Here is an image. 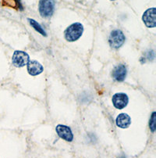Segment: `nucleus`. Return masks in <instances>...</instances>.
<instances>
[{
  "label": "nucleus",
  "mask_w": 156,
  "mask_h": 158,
  "mask_svg": "<svg viewBox=\"0 0 156 158\" xmlns=\"http://www.w3.org/2000/svg\"><path fill=\"white\" fill-rule=\"evenodd\" d=\"M126 37L121 30L116 29L111 31L109 38V46L114 49H118L124 44Z\"/></svg>",
  "instance_id": "nucleus-2"
},
{
  "label": "nucleus",
  "mask_w": 156,
  "mask_h": 158,
  "mask_svg": "<svg viewBox=\"0 0 156 158\" xmlns=\"http://www.w3.org/2000/svg\"><path fill=\"white\" fill-rule=\"evenodd\" d=\"M142 20L148 27H155L156 9L154 7L147 10L142 16Z\"/></svg>",
  "instance_id": "nucleus-6"
},
{
  "label": "nucleus",
  "mask_w": 156,
  "mask_h": 158,
  "mask_svg": "<svg viewBox=\"0 0 156 158\" xmlns=\"http://www.w3.org/2000/svg\"><path fill=\"white\" fill-rule=\"evenodd\" d=\"M83 32H84L83 24L79 22H76L66 29L65 32H64V36L67 42H74L78 40L81 37Z\"/></svg>",
  "instance_id": "nucleus-1"
},
{
  "label": "nucleus",
  "mask_w": 156,
  "mask_h": 158,
  "mask_svg": "<svg viewBox=\"0 0 156 158\" xmlns=\"http://www.w3.org/2000/svg\"><path fill=\"white\" fill-rule=\"evenodd\" d=\"M30 61V56L24 51L17 50L14 52L12 56V63L15 67H23L27 65Z\"/></svg>",
  "instance_id": "nucleus-4"
},
{
  "label": "nucleus",
  "mask_w": 156,
  "mask_h": 158,
  "mask_svg": "<svg viewBox=\"0 0 156 158\" xmlns=\"http://www.w3.org/2000/svg\"><path fill=\"white\" fill-rule=\"evenodd\" d=\"M16 2V3L17 4V5L19 6V9H20V10H23V7H22V5H21V2H20V0H14Z\"/></svg>",
  "instance_id": "nucleus-13"
},
{
  "label": "nucleus",
  "mask_w": 156,
  "mask_h": 158,
  "mask_svg": "<svg viewBox=\"0 0 156 158\" xmlns=\"http://www.w3.org/2000/svg\"><path fill=\"white\" fill-rule=\"evenodd\" d=\"M27 66V72L31 76L38 75L43 72V66L37 60H30Z\"/></svg>",
  "instance_id": "nucleus-9"
},
{
  "label": "nucleus",
  "mask_w": 156,
  "mask_h": 158,
  "mask_svg": "<svg viewBox=\"0 0 156 158\" xmlns=\"http://www.w3.org/2000/svg\"><path fill=\"white\" fill-rule=\"evenodd\" d=\"M28 21L30 22V26H31L32 27H34V29L36 31H38V33L42 34L43 36H47V34H46V32L45 31V30L42 28V26H41L40 24H39L36 21V20H33V19H28Z\"/></svg>",
  "instance_id": "nucleus-11"
},
{
  "label": "nucleus",
  "mask_w": 156,
  "mask_h": 158,
  "mask_svg": "<svg viewBox=\"0 0 156 158\" xmlns=\"http://www.w3.org/2000/svg\"><path fill=\"white\" fill-rule=\"evenodd\" d=\"M110 1H116V0H110Z\"/></svg>",
  "instance_id": "nucleus-14"
},
{
  "label": "nucleus",
  "mask_w": 156,
  "mask_h": 158,
  "mask_svg": "<svg viewBox=\"0 0 156 158\" xmlns=\"http://www.w3.org/2000/svg\"><path fill=\"white\" fill-rule=\"evenodd\" d=\"M126 74H127V70L124 64H119V65L116 66L112 72V76H113V79L116 80V81H119V82L124 81Z\"/></svg>",
  "instance_id": "nucleus-8"
},
{
  "label": "nucleus",
  "mask_w": 156,
  "mask_h": 158,
  "mask_svg": "<svg viewBox=\"0 0 156 158\" xmlns=\"http://www.w3.org/2000/svg\"><path fill=\"white\" fill-rule=\"evenodd\" d=\"M149 127H150V129L152 132H154L155 131V128H156V113L155 112H153L151 114V118H150V121H149Z\"/></svg>",
  "instance_id": "nucleus-12"
},
{
  "label": "nucleus",
  "mask_w": 156,
  "mask_h": 158,
  "mask_svg": "<svg viewBox=\"0 0 156 158\" xmlns=\"http://www.w3.org/2000/svg\"><path fill=\"white\" fill-rule=\"evenodd\" d=\"M112 102L115 108L118 110H122L127 106L129 103V97L126 93H117L113 96Z\"/></svg>",
  "instance_id": "nucleus-5"
},
{
  "label": "nucleus",
  "mask_w": 156,
  "mask_h": 158,
  "mask_svg": "<svg viewBox=\"0 0 156 158\" xmlns=\"http://www.w3.org/2000/svg\"><path fill=\"white\" fill-rule=\"evenodd\" d=\"M57 135L62 139L67 142H72L74 139V134L70 127L64 125H58L55 128Z\"/></svg>",
  "instance_id": "nucleus-7"
},
{
  "label": "nucleus",
  "mask_w": 156,
  "mask_h": 158,
  "mask_svg": "<svg viewBox=\"0 0 156 158\" xmlns=\"http://www.w3.org/2000/svg\"><path fill=\"white\" fill-rule=\"evenodd\" d=\"M116 124L120 128H127L131 124V118L127 114H119L116 119Z\"/></svg>",
  "instance_id": "nucleus-10"
},
{
  "label": "nucleus",
  "mask_w": 156,
  "mask_h": 158,
  "mask_svg": "<svg viewBox=\"0 0 156 158\" xmlns=\"http://www.w3.org/2000/svg\"><path fill=\"white\" fill-rule=\"evenodd\" d=\"M55 4L54 0H40L38 5L40 15L45 18L52 17L55 11Z\"/></svg>",
  "instance_id": "nucleus-3"
}]
</instances>
